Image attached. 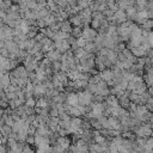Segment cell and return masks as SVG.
<instances>
[{
    "label": "cell",
    "mask_w": 153,
    "mask_h": 153,
    "mask_svg": "<svg viewBox=\"0 0 153 153\" xmlns=\"http://www.w3.org/2000/svg\"><path fill=\"white\" fill-rule=\"evenodd\" d=\"M98 1H99V2H103V1H104V0H98Z\"/></svg>",
    "instance_id": "d6a6232c"
},
{
    "label": "cell",
    "mask_w": 153,
    "mask_h": 153,
    "mask_svg": "<svg viewBox=\"0 0 153 153\" xmlns=\"http://www.w3.org/2000/svg\"><path fill=\"white\" fill-rule=\"evenodd\" d=\"M61 29H62V31L63 32H69L71 31V25L68 24V23H62V25H61Z\"/></svg>",
    "instance_id": "cb8c5ba5"
},
{
    "label": "cell",
    "mask_w": 153,
    "mask_h": 153,
    "mask_svg": "<svg viewBox=\"0 0 153 153\" xmlns=\"http://www.w3.org/2000/svg\"><path fill=\"white\" fill-rule=\"evenodd\" d=\"M60 57H62V56H61V53L59 50H53V51L48 53V55H47V59L49 61H53V62H56Z\"/></svg>",
    "instance_id": "7c38bea8"
},
{
    "label": "cell",
    "mask_w": 153,
    "mask_h": 153,
    "mask_svg": "<svg viewBox=\"0 0 153 153\" xmlns=\"http://www.w3.org/2000/svg\"><path fill=\"white\" fill-rule=\"evenodd\" d=\"M82 31L84 30H81L80 27H75V29H73V36L76 37V38H79V37L82 36Z\"/></svg>",
    "instance_id": "ffe728a7"
},
{
    "label": "cell",
    "mask_w": 153,
    "mask_h": 153,
    "mask_svg": "<svg viewBox=\"0 0 153 153\" xmlns=\"http://www.w3.org/2000/svg\"><path fill=\"white\" fill-rule=\"evenodd\" d=\"M100 78H102L103 81L110 82V81L114 80V72L110 71V69H103V71L100 72Z\"/></svg>",
    "instance_id": "ba28073f"
},
{
    "label": "cell",
    "mask_w": 153,
    "mask_h": 153,
    "mask_svg": "<svg viewBox=\"0 0 153 153\" xmlns=\"http://www.w3.org/2000/svg\"><path fill=\"white\" fill-rule=\"evenodd\" d=\"M148 121H149V126H151V127H153V114H151V116H149Z\"/></svg>",
    "instance_id": "f546056e"
},
{
    "label": "cell",
    "mask_w": 153,
    "mask_h": 153,
    "mask_svg": "<svg viewBox=\"0 0 153 153\" xmlns=\"http://www.w3.org/2000/svg\"><path fill=\"white\" fill-rule=\"evenodd\" d=\"M81 37H84L87 42H92L93 39L97 38L96 30H94L93 27H87V29H85V30L82 31V36H81Z\"/></svg>",
    "instance_id": "5b68a950"
},
{
    "label": "cell",
    "mask_w": 153,
    "mask_h": 153,
    "mask_svg": "<svg viewBox=\"0 0 153 153\" xmlns=\"http://www.w3.org/2000/svg\"><path fill=\"white\" fill-rule=\"evenodd\" d=\"M36 104H37V102H35L31 97H29V98L26 99V105H27L29 108H32V106H33V105H36Z\"/></svg>",
    "instance_id": "d4e9b609"
},
{
    "label": "cell",
    "mask_w": 153,
    "mask_h": 153,
    "mask_svg": "<svg viewBox=\"0 0 153 153\" xmlns=\"http://www.w3.org/2000/svg\"><path fill=\"white\" fill-rule=\"evenodd\" d=\"M100 23H102V20H99V19H93L92 20V27L93 29H97V27H99V25H100Z\"/></svg>",
    "instance_id": "4316f807"
},
{
    "label": "cell",
    "mask_w": 153,
    "mask_h": 153,
    "mask_svg": "<svg viewBox=\"0 0 153 153\" xmlns=\"http://www.w3.org/2000/svg\"><path fill=\"white\" fill-rule=\"evenodd\" d=\"M152 17H153V16H152Z\"/></svg>",
    "instance_id": "e575fe53"
},
{
    "label": "cell",
    "mask_w": 153,
    "mask_h": 153,
    "mask_svg": "<svg viewBox=\"0 0 153 153\" xmlns=\"http://www.w3.org/2000/svg\"><path fill=\"white\" fill-rule=\"evenodd\" d=\"M47 92V86L45 85H43V84H37V85H35V87H33V93L36 94V96H41V94H43V93H45Z\"/></svg>",
    "instance_id": "4fadbf2b"
},
{
    "label": "cell",
    "mask_w": 153,
    "mask_h": 153,
    "mask_svg": "<svg viewBox=\"0 0 153 153\" xmlns=\"http://www.w3.org/2000/svg\"><path fill=\"white\" fill-rule=\"evenodd\" d=\"M90 148H91V152H96V153H104L106 151V146H103L99 143H92Z\"/></svg>",
    "instance_id": "5bb4252c"
},
{
    "label": "cell",
    "mask_w": 153,
    "mask_h": 153,
    "mask_svg": "<svg viewBox=\"0 0 153 153\" xmlns=\"http://www.w3.org/2000/svg\"><path fill=\"white\" fill-rule=\"evenodd\" d=\"M116 56H117V55H116V53H114L112 50H108L106 57H108V60H109V62H110V63L116 62V60H117V57H116Z\"/></svg>",
    "instance_id": "e0dca14e"
},
{
    "label": "cell",
    "mask_w": 153,
    "mask_h": 153,
    "mask_svg": "<svg viewBox=\"0 0 153 153\" xmlns=\"http://www.w3.org/2000/svg\"><path fill=\"white\" fill-rule=\"evenodd\" d=\"M88 54H92L93 51H96V49H97V44L96 43H93V42H87V44L85 45V48H84Z\"/></svg>",
    "instance_id": "2e32d148"
},
{
    "label": "cell",
    "mask_w": 153,
    "mask_h": 153,
    "mask_svg": "<svg viewBox=\"0 0 153 153\" xmlns=\"http://www.w3.org/2000/svg\"><path fill=\"white\" fill-rule=\"evenodd\" d=\"M106 104H108V106H109V110H112V109H115V108H118V106H120L118 99L115 97V94H112V96L108 97V99H106Z\"/></svg>",
    "instance_id": "30bf717a"
},
{
    "label": "cell",
    "mask_w": 153,
    "mask_h": 153,
    "mask_svg": "<svg viewBox=\"0 0 153 153\" xmlns=\"http://www.w3.org/2000/svg\"><path fill=\"white\" fill-rule=\"evenodd\" d=\"M26 142L27 143H35V136H27Z\"/></svg>",
    "instance_id": "f1b7e54d"
},
{
    "label": "cell",
    "mask_w": 153,
    "mask_h": 153,
    "mask_svg": "<svg viewBox=\"0 0 153 153\" xmlns=\"http://www.w3.org/2000/svg\"><path fill=\"white\" fill-rule=\"evenodd\" d=\"M79 96V104H81L82 106H87L91 103L92 99V93L90 91H82L78 93Z\"/></svg>",
    "instance_id": "277c9868"
},
{
    "label": "cell",
    "mask_w": 153,
    "mask_h": 153,
    "mask_svg": "<svg viewBox=\"0 0 153 153\" xmlns=\"http://www.w3.org/2000/svg\"><path fill=\"white\" fill-rule=\"evenodd\" d=\"M49 142H50V140L48 137L35 135V145L37 146V148H39V147H48Z\"/></svg>",
    "instance_id": "8992f818"
},
{
    "label": "cell",
    "mask_w": 153,
    "mask_h": 153,
    "mask_svg": "<svg viewBox=\"0 0 153 153\" xmlns=\"http://www.w3.org/2000/svg\"><path fill=\"white\" fill-rule=\"evenodd\" d=\"M149 93L153 96V85H152V86H151V88H149Z\"/></svg>",
    "instance_id": "1f68e13d"
},
{
    "label": "cell",
    "mask_w": 153,
    "mask_h": 153,
    "mask_svg": "<svg viewBox=\"0 0 153 153\" xmlns=\"http://www.w3.org/2000/svg\"><path fill=\"white\" fill-rule=\"evenodd\" d=\"M54 44H55V48H57V50H59L60 53H65V51H67L68 48H69V43H68L67 39L56 41Z\"/></svg>",
    "instance_id": "52a82bcc"
},
{
    "label": "cell",
    "mask_w": 153,
    "mask_h": 153,
    "mask_svg": "<svg viewBox=\"0 0 153 153\" xmlns=\"http://www.w3.org/2000/svg\"><path fill=\"white\" fill-rule=\"evenodd\" d=\"M104 112V105L102 103H94L92 105V111L88 114L91 118H99Z\"/></svg>",
    "instance_id": "7a4b0ae2"
},
{
    "label": "cell",
    "mask_w": 153,
    "mask_h": 153,
    "mask_svg": "<svg viewBox=\"0 0 153 153\" xmlns=\"http://www.w3.org/2000/svg\"><path fill=\"white\" fill-rule=\"evenodd\" d=\"M135 1H139V0H135Z\"/></svg>",
    "instance_id": "836d02e7"
},
{
    "label": "cell",
    "mask_w": 153,
    "mask_h": 153,
    "mask_svg": "<svg viewBox=\"0 0 153 153\" xmlns=\"http://www.w3.org/2000/svg\"><path fill=\"white\" fill-rule=\"evenodd\" d=\"M152 27H153V20H147L143 24V29L145 30H148V29H152Z\"/></svg>",
    "instance_id": "484cf974"
},
{
    "label": "cell",
    "mask_w": 153,
    "mask_h": 153,
    "mask_svg": "<svg viewBox=\"0 0 153 153\" xmlns=\"http://www.w3.org/2000/svg\"><path fill=\"white\" fill-rule=\"evenodd\" d=\"M145 149H147V151H153V137L147 139V142H146Z\"/></svg>",
    "instance_id": "d6986e66"
},
{
    "label": "cell",
    "mask_w": 153,
    "mask_h": 153,
    "mask_svg": "<svg viewBox=\"0 0 153 153\" xmlns=\"http://www.w3.org/2000/svg\"><path fill=\"white\" fill-rule=\"evenodd\" d=\"M118 33L123 41L128 39V37L131 36V23H123L118 29Z\"/></svg>",
    "instance_id": "6da1fadb"
},
{
    "label": "cell",
    "mask_w": 153,
    "mask_h": 153,
    "mask_svg": "<svg viewBox=\"0 0 153 153\" xmlns=\"http://www.w3.org/2000/svg\"><path fill=\"white\" fill-rule=\"evenodd\" d=\"M126 18H127V14L122 11V10H117L115 12V16H114V20L118 22V23H126Z\"/></svg>",
    "instance_id": "8fae6325"
},
{
    "label": "cell",
    "mask_w": 153,
    "mask_h": 153,
    "mask_svg": "<svg viewBox=\"0 0 153 153\" xmlns=\"http://www.w3.org/2000/svg\"><path fill=\"white\" fill-rule=\"evenodd\" d=\"M140 153H153V151H147V149H145V148H143Z\"/></svg>",
    "instance_id": "4dcf8cb0"
},
{
    "label": "cell",
    "mask_w": 153,
    "mask_h": 153,
    "mask_svg": "<svg viewBox=\"0 0 153 153\" xmlns=\"http://www.w3.org/2000/svg\"><path fill=\"white\" fill-rule=\"evenodd\" d=\"M38 108H42V109H44L45 108V105H47V100L45 99H43V98H39L38 100H37V104H36Z\"/></svg>",
    "instance_id": "7402d4cb"
},
{
    "label": "cell",
    "mask_w": 153,
    "mask_h": 153,
    "mask_svg": "<svg viewBox=\"0 0 153 153\" xmlns=\"http://www.w3.org/2000/svg\"><path fill=\"white\" fill-rule=\"evenodd\" d=\"M135 133L137 134L139 137H147V136L152 135L153 130H152V127H151L149 124H142V126H140V127L135 130Z\"/></svg>",
    "instance_id": "3957f363"
},
{
    "label": "cell",
    "mask_w": 153,
    "mask_h": 153,
    "mask_svg": "<svg viewBox=\"0 0 153 153\" xmlns=\"http://www.w3.org/2000/svg\"><path fill=\"white\" fill-rule=\"evenodd\" d=\"M66 100H67V104L69 106H78V104H79V96L76 93H69L67 96Z\"/></svg>",
    "instance_id": "9c48e42d"
},
{
    "label": "cell",
    "mask_w": 153,
    "mask_h": 153,
    "mask_svg": "<svg viewBox=\"0 0 153 153\" xmlns=\"http://www.w3.org/2000/svg\"><path fill=\"white\" fill-rule=\"evenodd\" d=\"M81 20H82V19H81V17H80V16H76V17H73L71 22H72L74 25H80Z\"/></svg>",
    "instance_id": "603a6c76"
},
{
    "label": "cell",
    "mask_w": 153,
    "mask_h": 153,
    "mask_svg": "<svg viewBox=\"0 0 153 153\" xmlns=\"http://www.w3.org/2000/svg\"><path fill=\"white\" fill-rule=\"evenodd\" d=\"M146 81H147V84L153 85V69H149L148 71V73L146 75Z\"/></svg>",
    "instance_id": "ac0fdd59"
},
{
    "label": "cell",
    "mask_w": 153,
    "mask_h": 153,
    "mask_svg": "<svg viewBox=\"0 0 153 153\" xmlns=\"http://www.w3.org/2000/svg\"><path fill=\"white\" fill-rule=\"evenodd\" d=\"M147 43L153 48V32H149L148 33V37H147Z\"/></svg>",
    "instance_id": "83f0119b"
},
{
    "label": "cell",
    "mask_w": 153,
    "mask_h": 153,
    "mask_svg": "<svg viewBox=\"0 0 153 153\" xmlns=\"http://www.w3.org/2000/svg\"><path fill=\"white\" fill-rule=\"evenodd\" d=\"M56 143H59L62 148H65V149H67L68 147H69V140L66 137V136H60L57 140H56Z\"/></svg>",
    "instance_id": "9a60e30c"
},
{
    "label": "cell",
    "mask_w": 153,
    "mask_h": 153,
    "mask_svg": "<svg viewBox=\"0 0 153 153\" xmlns=\"http://www.w3.org/2000/svg\"><path fill=\"white\" fill-rule=\"evenodd\" d=\"M127 16H128V17H130V18H134V17H136L135 10H134L131 6H129V7L127 8Z\"/></svg>",
    "instance_id": "44dd1931"
}]
</instances>
